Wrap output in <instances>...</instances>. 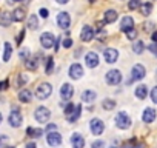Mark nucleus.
Returning <instances> with one entry per match:
<instances>
[{
	"label": "nucleus",
	"instance_id": "obj_29",
	"mask_svg": "<svg viewBox=\"0 0 157 148\" xmlns=\"http://www.w3.org/2000/svg\"><path fill=\"white\" fill-rule=\"evenodd\" d=\"M28 28L29 29H37L39 28V17H37V14L29 16V19H28Z\"/></svg>",
	"mask_w": 157,
	"mask_h": 148
},
{
	"label": "nucleus",
	"instance_id": "obj_56",
	"mask_svg": "<svg viewBox=\"0 0 157 148\" xmlns=\"http://www.w3.org/2000/svg\"><path fill=\"white\" fill-rule=\"evenodd\" d=\"M111 148H117V146H111Z\"/></svg>",
	"mask_w": 157,
	"mask_h": 148
},
{
	"label": "nucleus",
	"instance_id": "obj_24",
	"mask_svg": "<svg viewBox=\"0 0 157 148\" xmlns=\"http://www.w3.org/2000/svg\"><path fill=\"white\" fill-rule=\"evenodd\" d=\"M42 134H43L42 128H34V127H28L26 128V136H29L33 139H39V137H42Z\"/></svg>",
	"mask_w": 157,
	"mask_h": 148
},
{
	"label": "nucleus",
	"instance_id": "obj_57",
	"mask_svg": "<svg viewBox=\"0 0 157 148\" xmlns=\"http://www.w3.org/2000/svg\"><path fill=\"white\" fill-rule=\"evenodd\" d=\"M0 148H2V146H0Z\"/></svg>",
	"mask_w": 157,
	"mask_h": 148
},
{
	"label": "nucleus",
	"instance_id": "obj_38",
	"mask_svg": "<svg viewBox=\"0 0 157 148\" xmlns=\"http://www.w3.org/2000/svg\"><path fill=\"white\" fill-rule=\"evenodd\" d=\"M91 148H105V142L103 140H94L93 143H91Z\"/></svg>",
	"mask_w": 157,
	"mask_h": 148
},
{
	"label": "nucleus",
	"instance_id": "obj_6",
	"mask_svg": "<svg viewBox=\"0 0 157 148\" xmlns=\"http://www.w3.org/2000/svg\"><path fill=\"white\" fill-rule=\"evenodd\" d=\"M90 128H91V133H93L94 136H100V134L105 131V123H103L102 119L94 117V119H91V122H90Z\"/></svg>",
	"mask_w": 157,
	"mask_h": 148
},
{
	"label": "nucleus",
	"instance_id": "obj_43",
	"mask_svg": "<svg viewBox=\"0 0 157 148\" xmlns=\"http://www.w3.org/2000/svg\"><path fill=\"white\" fill-rule=\"evenodd\" d=\"M8 87H10V80H8V79L0 82V91H5V90H8Z\"/></svg>",
	"mask_w": 157,
	"mask_h": 148
},
{
	"label": "nucleus",
	"instance_id": "obj_4",
	"mask_svg": "<svg viewBox=\"0 0 157 148\" xmlns=\"http://www.w3.org/2000/svg\"><path fill=\"white\" fill-rule=\"evenodd\" d=\"M51 117V111L46 108V107H37L34 110V119L39 122V123H46Z\"/></svg>",
	"mask_w": 157,
	"mask_h": 148
},
{
	"label": "nucleus",
	"instance_id": "obj_34",
	"mask_svg": "<svg viewBox=\"0 0 157 148\" xmlns=\"http://www.w3.org/2000/svg\"><path fill=\"white\" fill-rule=\"evenodd\" d=\"M74 110H75V105L69 102V103H66V105H65V110H63V114H65V116L68 117V116H71V114L74 113Z\"/></svg>",
	"mask_w": 157,
	"mask_h": 148
},
{
	"label": "nucleus",
	"instance_id": "obj_26",
	"mask_svg": "<svg viewBox=\"0 0 157 148\" xmlns=\"http://www.w3.org/2000/svg\"><path fill=\"white\" fill-rule=\"evenodd\" d=\"M117 11L116 10H106L105 11V23H114L117 20Z\"/></svg>",
	"mask_w": 157,
	"mask_h": 148
},
{
	"label": "nucleus",
	"instance_id": "obj_50",
	"mask_svg": "<svg viewBox=\"0 0 157 148\" xmlns=\"http://www.w3.org/2000/svg\"><path fill=\"white\" fill-rule=\"evenodd\" d=\"M151 39H152V43L157 45V31H154V33L151 34Z\"/></svg>",
	"mask_w": 157,
	"mask_h": 148
},
{
	"label": "nucleus",
	"instance_id": "obj_8",
	"mask_svg": "<svg viewBox=\"0 0 157 148\" xmlns=\"http://www.w3.org/2000/svg\"><path fill=\"white\" fill-rule=\"evenodd\" d=\"M74 96V87L71 84H63L60 87V97H62V102H69Z\"/></svg>",
	"mask_w": 157,
	"mask_h": 148
},
{
	"label": "nucleus",
	"instance_id": "obj_33",
	"mask_svg": "<svg viewBox=\"0 0 157 148\" xmlns=\"http://www.w3.org/2000/svg\"><path fill=\"white\" fill-rule=\"evenodd\" d=\"M102 107H103V110L111 111V110H114V108H116V102H114V100H111V99H103Z\"/></svg>",
	"mask_w": 157,
	"mask_h": 148
},
{
	"label": "nucleus",
	"instance_id": "obj_13",
	"mask_svg": "<svg viewBox=\"0 0 157 148\" xmlns=\"http://www.w3.org/2000/svg\"><path fill=\"white\" fill-rule=\"evenodd\" d=\"M99 62H100V59H99V54H97V53L90 51V53L85 54V65H86L88 68H96V66L99 65Z\"/></svg>",
	"mask_w": 157,
	"mask_h": 148
},
{
	"label": "nucleus",
	"instance_id": "obj_14",
	"mask_svg": "<svg viewBox=\"0 0 157 148\" xmlns=\"http://www.w3.org/2000/svg\"><path fill=\"white\" fill-rule=\"evenodd\" d=\"M103 57H105V62L106 63H116L117 62V59H119V51L116 49V48H106L105 51H103Z\"/></svg>",
	"mask_w": 157,
	"mask_h": 148
},
{
	"label": "nucleus",
	"instance_id": "obj_31",
	"mask_svg": "<svg viewBox=\"0 0 157 148\" xmlns=\"http://www.w3.org/2000/svg\"><path fill=\"white\" fill-rule=\"evenodd\" d=\"M132 51H134L136 54H142V53L145 51V43H143L142 40H136L134 45H132Z\"/></svg>",
	"mask_w": 157,
	"mask_h": 148
},
{
	"label": "nucleus",
	"instance_id": "obj_15",
	"mask_svg": "<svg viewBox=\"0 0 157 148\" xmlns=\"http://www.w3.org/2000/svg\"><path fill=\"white\" fill-rule=\"evenodd\" d=\"M71 146L72 148H85V137L80 133H74L71 136Z\"/></svg>",
	"mask_w": 157,
	"mask_h": 148
},
{
	"label": "nucleus",
	"instance_id": "obj_41",
	"mask_svg": "<svg viewBox=\"0 0 157 148\" xmlns=\"http://www.w3.org/2000/svg\"><path fill=\"white\" fill-rule=\"evenodd\" d=\"M134 142H136V140L132 139L131 143H129V145H125L123 148H143V143H134Z\"/></svg>",
	"mask_w": 157,
	"mask_h": 148
},
{
	"label": "nucleus",
	"instance_id": "obj_42",
	"mask_svg": "<svg viewBox=\"0 0 157 148\" xmlns=\"http://www.w3.org/2000/svg\"><path fill=\"white\" fill-rule=\"evenodd\" d=\"M39 16H40V17H43V19H48L49 11H48L46 8H40V10H39Z\"/></svg>",
	"mask_w": 157,
	"mask_h": 148
},
{
	"label": "nucleus",
	"instance_id": "obj_32",
	"mask_svg": "<svg viewBox=\"0 0 157 148\" xmlns=\"http://www.w3.org/2000/svg\"><path fill=\"white\" fill-rule=\"evenodd\" d=\"M11 54H13V45L10 42L5 43V54H3V62H10L11 59Z\"/></svg>",
	"mask_w": 157,
	"mask_h": 148
},
{
	"label": "nucleus",
	"instance_id": "obj_16",
	"mask_svg": "<svg viewBox=\"0 0 157 148\" xmlns=\"http://www.w3.org/2000/svg\"><path fill=\"white\" fill-rule=\"evenodd\" d=\"M93 37H94L93 28H91L90 25H85V26L82 28V31H80V40H82V42H91Z\"/></svg>",
	"mask_w": 157,
	"mask_h": 148
},
{
	"label": "nucleus",
	"instance_id": "obj_12",
	"mask_svg": "<svg viewBox=\"0 0 157 148\" xmlns=\"http://www.w3.org/2000/svg\"><path fill=\"white\" fill-rule=\"evenodd\" d=\"M57 25L62 28V29H68L69 25H71V17L66 11H62L57 14Z\"/></svg>",
	"mask_w": 157,
	"mask_h": 148
},
{
	"label": "nucleus",
	"instance_id": "obj_19",
	"mask_svg": "<svg viewBox=\"0 0 157 148\" xmlns=\"http://www.w3.org/2000/svg\"><path fill=\"white\" fill-rule=\"evenodd\" d=\"M13 22V17H11V13L8 11H2L0 13V26H3V28H8Z\"/></svg>",
	"mask_w": 157,
	"mask_h": 148
},
{
	"label": "nucleus",
	"instance_id": "obj_20",
	"mask_svg": "<svg viewBox=\"0 0 157 148\" xmlns=\"http://www.w3.org/2000/svg\"><path fill=\"white\" fill-rule=\"evenodd\" d=\"M19 100H20L22 103H29V102L33 100V94H31V91L26 90V88L20 90V91H19Z\"/></svg>",
	"mask_w": 157,
	"mask_h": 148
},
{
	"label": "nucleus",
	"instance_id": "obj_3",
	"mask_svg": "<svg viewBox=\"0 0 157 148\" xmlns=\"http://www.w3.org/2000/svg\"><path fill=\"white\" fill-rule=\"evenodd\" d=\"M131 117L125 113V111H120V113H117V116H116V127L119 128V130H128L129 127H131Z\"/></svg>",
	"mask_w": 157,
	"mask_h": 148
},
{
	"label": "nucleus",
	"instance_id": "obj_53",
	"mask_svg": "<svg viewBox=\"0 0 157 148\" xmlns=\"http://www.w3.org/2000/svg\"><path fill=\"white\" fill-rule=\"evenodd\" d=\"M13 2H25V0H10V3H13Z\"/></svg>",
	"mask_w": 157,
	"mask_h": 148
},
{
	"label": "nucleus",
	"instance_id": "obj_5",
	"mask_svg": "<svg viewBox=\"0 0 157 148\" xmlns=\"http://www.w3.org/2000/svg\"><path fill=\"white\" fill-rule=\"evenodd\" d=\"M105 80H106L108 85L116 87V85H119V84L122 82V72H120L119 69H109V71L105 74Z\"/></svg>",
	"mask_w": 157,
	"mask_h": 148
},
{
	"label": "nucleus",
	"instance_id": "obj_46",
	"mask_svg": "<svg viewBox=\"0 0 157 148\" xmlns=\"http://www.w3.org/2000/svg\"><path fill=\"white\" fill-rule=\"evenodd\" d=\"M45 130H46L48 133H52V131H56V130H57V125H56V123H48Z\"/></svg>",
	"mask_w": 157,
	"mask_h": 148
},
{
	"label": "nucleus",
	"instance_id": "obj_37",
	"mask_svg": "<svg viewBox=\"0 0 157 148\" xmlns=\"http://www.w3.org/2000/svg\"><path fill=\"white\" fill-rule=\"evenodd\" d=\"M125 34H126V37H128L129 40H136V37H137V31H136V28H132V29L126 31Z\"/></svg>",
	"mask_w": 157,
	"mask_h": 148
},
{
	"label": "nucleus",
	"instance_id": "obj_18",
	"mask_svg": "<svg viewBox=\"0 0 157 148\" xmlns=\"http://www.w3.org/2000/svg\"><path fill=\"white\" fill-rule=\"evenodd\" d=\"M155 110L154 108H145L143 110V114H142V120L145 122V123H151V122H154L155 120Z\"/></svg>",
	"mask_w": 157,
	"mask_h": 148
},
{
	"label": "nucleus",
	"instance_id": "obj_21",
	"mask_svg": "<svg viewBox=\"0 0 157 148\" xmlns=\"http://www.w3.org/2000/svg\"><path fill=\"white\" fill-rule=\"evenodd\" d=\"M134 94H136V97L140 99V100L146 99V96H148V87H146V85H139V87H136Z\"/></svg>",
	"mask_w": 157,
	"mask_h": 148
},
{
	"label": "nucleus",
	"instance_id": "obj_35",
	"mask_svg": "<svg viewBox=\"0 0 157 148\" xmlns=\"http://www.w3.org/2000/svg\"><path fill=\"white\" fill-rule=\"evenodd\" d=\"M29 56H31V54H29V49H28V48H23V49L19 53V57H20L22 62H26V60L29 59Z\"/></svg>",
	"mask_w": 157,
	"mask_h": 148
},
{
	"label": "nucleus",
	"instance_id": "obj_45",
	"mask_svg": "<svg viewBox=\"0 0 157 148\" xmlns=\"http://www.w3.org/2000/svg\"><path fill=\"white\" fill-rule=\"evenodd\" d=\"M25 34H26V31H25V29H22V31H20V34L17 36V40H16V42H17V45H20V43H22V40H23Z\"/></svg>",
	"mask_w": 157,
	"mask_h": 148
},
{
	"label": "nucleus",
	"instance_id": "obj_28",
	"mask_svg": "<svg viewBox=\"0 0 157 148\" xmlns=\"http://www.w3.org/2000/svg\"><path fill=\"white\" fill-rule=\"evenodd\" d=\"M139 10H140V14H143V16H149L151 11H152V3H151V2H145V3L140 5Z\"/></svg>",
	"mask_w": 157,
	"mask_h": 148
},
{
	"label": "nucleus",
	"instance_id": "obj_52",
	"mask_svg": "<svg viewBox=\"0 0 157 148\" xmlns=\"http://www.w3.org/2000/svg\"><path fill=\"white\" fill-rule=\"evenodd\" d=\"M56 2H57V3H62V5H65V3H68V2H69V0H56Z\"/></svg>",
	"mask_w": 157,
	"mask_h": 148
},
{
	"label": "nucleus",
	"instance_id": "obj_30",
	"mask_svg": "<svg viewBox=\"0 0 157 148\" xmlns=\"http://www.w3.org/2000/svg\"><path fill=\"white\" fill-rule=\"evenodd\" d=\"M54 71V57L52 56H49L48 59H46V65H45V72L48 74V76H49V74Z\"/></svg>",
	"mask_w": 157,
	"mask_h": 148
},
{
	"label": "nucleus",
	"instance_id": "obj_9",
	"mask_svg": "<svg viewBox=\"0 0 157 148\" xmlns=\"http://www.w3.org/2000/svg\"><path fill=\"white\" fill-rule=\"evenodd\" d=\"M146 76V69L143 65L140 63H136L131 69V80H142L143 77Z\"/></svg>",
	"mask_w": 157,
	"mask_h": 148
},
{
	"label": "nucleus",
	"instance_id": "obj_10",
	"mask_svg": "<svg viewBox=\"0 0 157 148\" xmlns=\"http://www.w3.org/2000/svg\"><path fill=\"white\" fill-rule=\"evenodd\" d=\"M40 43H42V46H43L45 49H49V48L54 46V43H56V36H54L52 33L46 31V33H43V34L40 36Z\"/></svg>",
	"mask_w": 157,
	"mask_h": 148
},
{
	"label": "nucleus",
	"instance_id": "obj_7",
	"mask_svg": "<svg viewBox=\"0 0 157 148\" xmlns=\"http://www.w3.org/2000/svg\"><path fill=\"white\" fill-rule=\"evenodd\" d=\"M62 142H63V137H62V134H60V133L52 131V133H48V134H46V143H48L49 146L57 148V146H60V145H62Z\"/></svg>",
	"mask_w": 157,
	"mask_h": 148
},
{
	"label": "nucleus",
	"instance_id": "obj_48",
	"mask_svg": "<svg viewBox=\"0 0 157 148\" xmlns=\"http://www.w3.org/2000/svg\"><path fill=\"white\" fill-rule=\"evenodd\" d=\"M152 26H154V25H152L151 22H146L143 28H145V31H151V29H152Z\"/></svg>",
	"mask_w": 157,
	"mask_h": 148
},
{
	"label": "nucleus",
	"instance_id": "obj_51",
	"mask_svg": "<svg viewBox=\"0 0 157 148\" xmlns=\"http://www.w3.org/2000/svg\"><path fill=\"white\" fill-rule=\"evenodd\" d=\"M25 148H37V145H36L34 142H29V143H26V145H25Z\"/></svg>",
	"mask_w": 157,
	"mask_h": 148
},
{
	"label": "nucleus",
	"instance_id": "obj_17",
	"mask_svg": "<svg viewBox=\"0 0 157 148\" xmlns=\"http://www.w3.org/2000/svg\"><path fill=\"white\" fill-rule=\"evenodd\" d=\"M132 28H134V19H132L131 16H125V17L120 20V31L126 33V31H129V29H132Z\"/></svg>",
	"mask_w": 157,
	"mask_h": 148
},
{
	"label": "nucleus",
	"instance_id": "obj_47",
	"mask_svg": "<svg viewBox=\"0 0 157 148\" xmlns=\"http://www.w3.org/2000/svg\"><path fill=\"white\" fill-rule=\"evenodd\" d=\"M148 49H149L152 54H155V56H157V45H155V43H151V45L148 46Z\"/></svg>",
	"mask_w": 157,
	"mask_h": 148
},
{
	"label": "nucleus",
	"instance_id": "obj_23",
	"mask_svg": "<svg viewBox=\"0 0 157 148\" xmlns=\"http://www.w3.org/2000/svg\"><path fill=\"white\" fill-rule=\"evenodd\" d=\"M25 68L29 69V71H36L39 68V57H29L26 62H25Z\"/></svg>",
	"mask_w": 157,
	"mask_h": 148
},
{
	"label": "nucleus",
	"instance_id": "obj_44",
	"mask_svg": "<svg viewBox=\"0 0 157 148\" xmlns=\"http://www.w3.org/2000/svg\"><path fill=\"white\" fill-rule=\"evenodd\" d=\"M151 100H152L154 103H157V87H154V88L151 90Z\"/></svg>",
	"mask_w": 157,
	"mask_h": 148
},
{
	"label": "nucleus",
	"instance_id": "obj_2",
	"mask_svg": "<svg viewBox=\"0 0 157 148\" xmlns=\"http://www.w3.org/2000/svg\"><path fill=\"white\" fill-rule=\"evenodd\" d=\"M23 122V116H22V111L17 108V107H13L11 108V113L8 116V123L13 127V128H19Z\"/></svg>",
	"mask_w": 157,
	"mask_h": 148
},
{
	"label": "nucleus",
	"instance_id": "obj_27",
	"mask_svg": "<svg viewBox=\"0 0 157 148\" xmlns=\"http://www.w3.org/2000/svg\"><path fill=\"white\" fill-rule=\"evenodd\" d=\"M80 114H82V107H80V105H75V111H74L71 116H68V117H66V120H68L69 123H74V122H77V120H78Z\"/></svg>",
	"mask_w": 157,
	"mask_h": 148
},
{
	"label": "nucleus",
	"instance_id": "obj_36",
	"mask_svg": "<svg viewBox=\"0 0 157 148\" xmlns=\"http://www.w3.org/2000/svg\"><path fill=\"white\" fill-rule=\"evenodd\" d=\"M140 5H142V2H140V0H129V3H128V8H129L131 11H134V10L140 8Z\"/></svg>",
	"mask_w": 157,
	"mask_h": 148
},
{
	"label": "nucleus",
	"instance_id": "obj_1",
	"mask_svg": "<svg viewBox=\"0 0 157 148\" xmlns=\"http://www.w3.org/2000/svg\"><path fill=\"white\" fill-rule=\"evenodd\" d=\"M51 94H52V85L48 82H43L36 88V97L39 100H46Z\"/></svg>",
	"mask_w": 157,
	"mask_h": 148
},
{
	"label": "nucleus",
	"instance_id": "obj_25",
	"mask_svg": "<svg viewBox=\"0 0 157 148\" xmlns=\"http://www.w3.org/2000/svg\"><path fill=\"white\" fill-rule=\"evenodd\" d=\"M11 17H13V22H22L25 19V10L23 8H16L11 13Z\"/></svg>",
	"mask_w": 157,
	"mask_h": 148
},
{
	"label": "nucleus",
	"instance_id": "obj_54",
	"mask_svg": "<svg viewBox=\"0 0 157 148\" xmlns=\"http://www.w3.org/2000/svg\"><path fill=\"white\" fill-rule=\"evenodd\" d=\"M2 120H3V116H2V113H0V123H2Z\"/></svg>",
	"mask_w": 157,
	"mask_h": 148
},
{
	"label": "nucleus",
	"instance_id": "obj_11",
	"mask_svg": "<svg viewBox=\"0 0 157 148\" xmlns=\"http://www.w3.org/2000/svg\"><path fill=\"white\" fill-rule=\"evenodd\" d=\"M82 76H83V66L80 63H72L69 66V77L74 80H78L82 79Z\"/></svg>",
	"mask_w": 157,
	"mask_h": 148
},
{
	"label": "nucleus",
	"instance_id": "obj_22",
	"mask_svg": "<svg viewBox=\"0 0 157 148\" xmlns=\"http://www.w3.org/2000/svg\"><path fill=\"white\" fill-rule=\"evenodd\" d=\"M97 99V94L91 90H86L82 93V102H86V103H93L94 100Z\"/></svg>",
	"mask_w": 157,
	"mask_h": 148
},
{
	"label": "nucleus",
	"instance_id": "obj_40",
	"mask_svg": "<svg viewBox=\"0 0 157 148\" xmlns=\"http://www.w3.org/2000/svg\"><path fill=\"white\" fill-rule=\"evenodd\" d=\"M62 45H63V48H71L72 46V39L71 37H66V39H63V42H62Z\"/></svg>",
	"mask_w": 157,
	"mask_h": 148
},
{
	"label": "nucleus",
	"instance_id": "obj_39",
	"mask_svg": "<svg viewBox=\"0 0 157 148\" xmlns=\"http://www.w3.org/2000/svg\"><path fill=\"white\" fill-rule=\"evenodd\" d=\"M26 82H28V77L25 74H19V87H25Z\"/></svg>",
	"mask_w": 157,
	"mask_h": 148
},
{
	"label": "nucleus",
	"instance_id": "obj_55",
	"mask_svg": "<svg viewBox=\"0 0 157 148\" xmlns=\"http://www.w3.org/2000/svg\"><path fill=\"white\" fill-rule=\"evenodd\" d=\"M5 148H14V146H5Z\"/></svg>",
	"mask_w": 157,
	"mask_h": 148
},
{
	"label": "nucleus",
	"instance_id": "obj_49",
	"mask_svg": "<svg viewBox=\"0 0 157 148\" xmlns=\"http://www.w3.org/2000/svg\"><path fill=\"white\" fill-rule=\"evenodd\" d=\"M60 37H57V40H56V43H54V48H56V51H59L60 49Z\"/></svg>",
	"mask_w": 157,
	"mask_h": 148
}]
</instances>
